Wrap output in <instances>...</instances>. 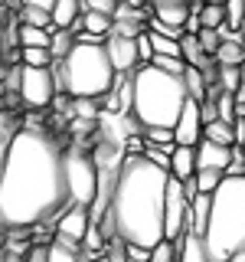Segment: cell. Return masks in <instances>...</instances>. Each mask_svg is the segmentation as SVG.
Wrapping results in <instances>:
<instances>
[{
    "label": "cell",
    "mask_w": 245,
    "mask_h": 262,
    "mask_svg": "<svg viewBox=\"0 0 245 262\" xmlns=\"http://www.w3.org/2000/svg\"><path fill=\"white\" fill-rule=\"evenodd\" d=\"M69 210L62 174V147L43 128L16 131L0 170V226L27 229Z\"/></svg>",
    "instance_id": "cell-1"
},
{
    "label": "cell",
    "mask_w": 245,
    "mask_h": 262,
    "mask_svg": "<svg viewBox=\"0 0 245 262\" xmlns=\"http://www.w3.org/2000/svg\"><path fill=\"white\" fill-rule=\"evenodd\" d=\"M167 170L154 167L144 154H128L114 177L111 200L98 233L125 246L154 249L163 239V187Z\"/></svg>",
    "instance_id": "cell-2"
},
{
    "label": "cell",
    "mask_w": 245,
    "mask_h": 262,
    "mask_svg": "<svg viewBox=\"0 0 245 262\" xmlns=\"http://www.w3.org/2000/svg\"><path fill=\"white\" fill-rule=\"evenodd\" d=\"M209 262H245V177H223L203 229Z\"/></svg>",
    "instance_id": "cell-3"
},
{
    "label": "cell",
    "mask_w": 245,
    "mask_h": 262,
    "mask_svg": "<svg viewBox=\"0 0 245 262\" xmlns=\"http://www.w3.org/2000/svg\"><path fill=\"white\" fill-rule=\"evenodd\" d=\"M183 102V79L167 76L154 66H137L131 72V115L141 128H174Z\"/></svg>",
    "instance_id": "cell-4"
},
{
    "label": "cell",
    "mask_w": 245,
    "mask_h": 262,
    "mask_svg": "<svg viewBox=\"0 0 245 262\" xmlns=\"http://www.w3.org/2000/svg\"><path fill=\"white\" fill-rule=\"evenodd\" d=\"M114 69L102 43H76L62 59V92L72 98H102L111 92Z\"/></svg>",
    "instance_id": "cell-5"
},
{
    "label": "cell",
    "mask_w": 245,
    "mask_h": 262,
    "mask_svg": "<svg viewBox=\"0 0 245 262\" xmlns=\"http://www.w3.org/2000/svg\"><path fill=\"white\" fill-rule=\"evenodd\" d=\"M62 174H65V193L69 207H92L98 200V164L79 147L62 151Z\"/></svg>",
    "instance_id": "cell-6"
},
{
    "label": "cell",
    "mask_w": 245,
    "mask_h": 262,
    "mask_svg": "<svg viewBox=\"0 0 245 262\" xmlns=\"http://www.w3.org/2000/svg\"><path fill=\"white\" fill-rule=\"evenodd\" d=\"M186 233H190V200L183 196V184L167 177V187H163V239L177 243Z\"/></svg>",
    "instance_id": "cell-7"
},
{
    "label": "cell",
    "mask_w": 245,
    "mask_h": 262,
    "mask_svg": "<svg viewBox=\"0 0 245 262\" xmlns=\"http://www.w3.org/2000/svg\"><path fill=\"white\" fill-rule=\"evenodd\" d=\"M20 102L30 105V108H46L56 95V85H53V72L49 69H27L20 66Z\"/></svg>",
    "instance_id": "cell-8"
},
{
    "label": "cell",
    "mask_w": 245,
    "mask_h": 262,
    "mask_svg": "<svg viewBox=\"0 0 245 262\" xmlns=\"http://www.w3.org/2000/svg\"><path fill=\"white\" fill-rule=\"evenodd\" d=\"M174 147H196L203 141V121H200V102L186 98L174 121Z\"/></svg>",
    "instance_id": "cell-9"
},
{
    "label": "cell",
    "mask_w": 245,
    "mask_h": 262,
    "mask_svg": "<svg viewBox=\"0 0 245 262\" xmlns=\"http://www.w3.org/2000/svg\"><path fill=\"white\" fill-rule=\"evenodd\" d=\"M88 226H92V213L85 207H69L56 220V239L72 246V249H79L82 239H85V233H88Z\"/></svg>",
    "instance_id": "cell-10"
},
{
    "label": "cell",
    "mask_w": 245,
    "mask_h": 262,
    "mask_svg": "<svg viewBox=\"0 0 245 262\" xmlns=\"http://www.w3.org/2000/svg\"><path fill=\"white\" fill-rule=\"evenodd\" d=\"M229 161H232V147L212 144V141H200V144H196V170H223V174H226Z\"/></svg>",
    "instance_id": "cell-11"
},
{
    "label": "cell",
    "mask_w": 245,
    "mask_h": 262,
    "mask_svg": "<svg viewBox=\"0 0 245 262\" xmlns=\"http://www.w3.org/2000/svg\"><path fill=\"white\" fill-rule=\"evenodd\" d=\"M196 174V147H174L170 151V177L190 180Z\"/></svg>",
    "instance_id": "cell-12"
},
{
    "label": "cell",
    "mask_w": 245,
    "mask_h": 262,
    "mask_svg": "<svg viewBox=\"0 0 245 262\" xmlns=\"http://www.w3.org/2000/svg\"><path fill=\"white\" fill-rule=\"evenodd\" d=\"M151 16L163 27H174V30H183L186 16H190V4H157L151 10Z\"/></svg>",
    "instance_id": "cell-13"
},
{
    "label": "cell",
    "mask_w": 245,
    "mask_h": 262,
    "mask_svg": "<svg viewBox=\"0 0 245 262\" xmlns=\"http://www.w3.org/2000/svg\"><path fill=\"white\" fill-rule=\"evenodd\" d=\"M174 246H177V262H209L206 246H203V236L186 233V236H180Z\"/></svg>",
    "instance_id": "cell-14"
},
{
    "label": "cell",
    "mask_w": 245,
    "mask_h": 262,
    "mask_svg": "<svg viewBox=\"0 0 245 262\" xmlns=\"http://www.w3.org/2000/svg\"><path fill=\"white\" fill-rule=\"evenodd\" d=\"M76 16H82V0H56L53 10H49L53 30H69Z\"/></svg>",
    "instance_id": "cell-15"
},
{
    "label": "cell",
    "mask_w": 245,
    "mask_h": 262,
    "mask_svg": "<svg viewBox=\"0 0 245 262\" xmlns=\"http://www.w3.org/2000/svg\"><path fill=\"white\" fill-rule=\"evenodd\" d=\"M16 131H20L16 115L7 112V108H0V170H4V164H7V154H10V144H13Z\"/></svg>",
    "instance_id": "cell-16"
},
{
    "label": "cell",
    "mask_w": 245,
    "mask_h": 262,
    "mask_svg": "<svg viewBox=\"0 0 245 262\" xmlns=\"http://www.w3.org/2000/svg\"><path fill=\"white\" fill-rule=\"evenodd\" d=\"M183 89H186V98H193V102H203L206 98V89H209V79L203 76L200 69H193V66H186L183 69Z\"/></svg>",
    "instance_id": "cell-17"
},
{
    "label": "cell",
    "mask_w": 245,
    "mask_h": 262,
    "mask_svg": "<svg viewBox=\"0 0 245 262\" xmlns=\"http://www.w3.org/2000/svg\"><path fill=\"white\" fill-rule=\"evenodd\" d=\"M72 46H76V36H72L69 30H53V33H49V49H46V53H49L53 62H62L65 56L72 53Z\"/></svg>",
    "instance_id": "cell-18"
},
{
    "label": "cell",
    "mask_w": 245,
    "mask_h": 262,
    "mask_svg": "<svg viewBox=\"0 0 245 262\" xmlns=\"http://www.w3.org/2000/svg\"><path fill=\"white\" fill-rule=\"evenodd\" d=\"M212 62H216V66H232V69H242V66H245V46L242 43H219Z\"/></svg>",
    "instance_id": "cell-19"
},
{
    "label": "cell",
    "mask_w": 245,
    "mask_h": 262,
    "mask_svg": "<svg viewBox=\"0 0 245 262\" xmlns=\"http://www.w3.org/2000/svg\"><path fill=\"white\" fill-rule=\"evenodd\" d=\"M203 141H212V144H223V147H235L232 141V125L229 121H209V125H203Z\"/></svg>",
    "instance_id": "cell-20"
},
{
    "label": "cell",
    "mask_w": 245,
    "mask_h": 262,
    "mask_svg": "<svg viewBox=\"0 0 245 262\" xmlns=\"http://www.w3.org/2000/svg\"><path fill=\"white\" fill-rule=\"evenodd\" d=\"M82 33H88V36H95V39H105L111 33V16L85 10V13H82Z\"/></svg>",
    "instance_id": "cell-21"
},
{
    "label": "cell",
    "mask_w": 245,
    "mask_h": 262,
    "mask_svg": "<svg viewBox=\"0 0 245 262\" xmlns=\"http://www.w3.org/2000/svg\"><path fill=\"white\" fill-rule=\"evenodd\" d=\"M20 23L23 27H36V30L53 33V20H49V13L39 10V7H20Z\"/></svg>",
    "instance_id": "cell-22"
},
{
    "label": "cell",
    "mask_w": 245,
    "mask_h": 262,
    "mask_svg": "<svg viewBox=\"0 0 245 262\" xmlns=\"http://www.w3.org/2000/svg\"><path fill=\"white\" fill-rule=\"evenodd\" d=\"M223 13H226V30L239 33L245 27V0H226Z\"/></svg>",
    "instance_id": "cell-23"
},
{
    "label": "cell",
    "mask_w": 245,
    "mask_h": 262,
    "mask_svg": "<svg viewBox=\"0 0 245 262\" xmlns=\"http://www.w3.org/2000/svg\"><path fill=\"white\" fill-rule=\"evenodd\" d=\"M223 170H196L193 174V184H196V193H206V196H212L216 193V187L223 184Z\"/></svg>",
    "instance_id": "cell-24"
},
{
    "label": "cell",
    "mask_w": 245,
    "mask_h": 262,
    "mask_svg": "<svg viewBox=\"0 0 245 262\" xmlns=\"http://www.w3.org/2000/svg\"><path fill=\"white\" fill-rule=\"evenodd\" d=\"M147 39H151V53L154 56H170V59H180V39L157 36V33H151V30H147Z\"/></svg>",
    "instance_id": "cell-25"
},
{
    "label": "cell",
    "mask_w": 245,
    "mask_h": 262,
    "mask_svg": "<svg viewBox=\"0 0 245 262\" xmlns=\"http://www.w3.org/2000/svg\"><path fill=\"white\" fill-rule=\"evenodd\" d=\"M144 144L147 147L174 151V131H170V128H144Z\"/></svg>",
    "instance_id": "cell-26"
},
{
    "label": "cell",
    "mask_w": 245,
    "mask_h": 262,
    "mask_svg": "<svg viewBox=\"0 0 245 262\" xmlns=\"http://www.w3.org/2000/svg\"><path fill=\"white\" fill-rule=\"evenodd\" d=\"M200 16V27L203 30H219V27H226V13H223V7H216V4H203V10L196 13Z\"/></svg>",
    "instance_id": "cell-27"
},
{
    "label": "cell",
    "mask_w": 245,
    "mask_h": 262,
    "mask_svg": "<svg viewBox=\"0 0 245 262\" xmlns=\"http://www.w3.org/2000/svg\"><path fill=\"white\" fill-rule=\"evenodd\" d=\"M46 262H79V249H72V246H65L59 239H53L46 246Z\"/></svg>",
    "instance_id": "cell-28"
},
{
    "label": "cell",
    "mask_w": 245,
    "mask_h": 262,
    "mask_svg": "<svg viewBox=\"0 0 245 262\" xmlns=\"http://www.w3.org/2000/svg\"><path fill=\"white\" fill-rule=\"evenodd\" d=\"M49 53L46 49H20V66L27 69H49Z\"/></svg>",
    "instance_id": "cell-29"
},
{
    "label": "cell",
    "mask_w": 245,
    "mask_h": 262,
    "mask_svg": "<svg viewBox=\"0 0 245 262\" xmlns=\"http://www.w3.org/2000/svg\"><path fill=\"white\" fill-rule=\"evenodd\" d=\"M196 43H200L203 56L212 59V56H216V49H219V33L216 30H200V33H196Z\"/></svg>",
    "instance_id": "cell-30"
},
{
    "label": "cell",
    "mask_w": 245,
    "mask_h": 262,
    "mask_svg": "<svg viewBox=\"0 0 245 262\" xmlns=\"http://www.w3.org/2000/svg\"><path fill=\"white\" fill-rule=\"evenodd\" d=\"M147 262H177V246H174V243H167V239H160V243L151 249Z\"/></svg>",
    "instance_id": "cell-31"
},
{
    "label": "cell",
    "mask_w": 245,
    "mask_h": 262,
    "mask_svg": "<svg viewBox=\"0 0 245 262\" xmlns=\"http://www.w3.org/2000/svg\"><path fill=\"white\" fill-rule=\"evenodd\" d=\"M114 7H118V0H82V13L92 10V13H102V16H111Z\"/></svg>",
    "instance_id": "cell-32"
},
{
    "label": "cell",
    "mask_w": 245,
    "mask_h": 262,
    "mask_svg": "<svg viewBox=\"0 0 245 262\" xmlns=\"http://www.w3.org/2000/svg\"><path fill=\"white\" fill-rule=\"evenodd\" d=\"M134 49H137V66H151L154 53H151V39H147V30L134 39Z\"/></svg>",
    "instance_id": "cell-33"
},
{
    "label": "cell",
    "mask_w": 245,
    "mask_h": 262,
    "mask_svg": "<svg viewBox=\"0 0 245 262\" xmlns=\"http://www.w3.org/2000/svg\"><path fill=\"white\" fill-rule=\"evenodd\" d=\"M76 115H82V118H95V105L88 102V98H76Z\"/></svg>",
    "instance_id": "cell-34"
},
{
    "label": "cell",
    "mask_w": 245,
    "mask_h": 262,
    "mask_svg": "<svg viewBox=\"0 0 245 262\" xmlns=\"http://www.w3.org/2000/svg\"><path fill=\"white\" fill-rule=\"evenodd\" d=\"M23 262H46V246H30Z\"/></svg>",
    "instance_id": "cell-35"
},
{
    "label": "cell",
    "mask_w": 245,
    "mask_h": 262,
    "mask_svg": "<svg viewBox=\"0 0 245 262\" xmlns=\"http://www.w3.org/2000/svg\"><path fill=\"white\" fill-rule=\"evenodd\" d=\"M53 4H56V0H27V7H39V10H53Z\"/></svg>",
    "instance_id": "cell-36"
},
{
    "label": "cell",
    "mask_w": 245,
    "mask_h": 262,
    "mask_svg": "<svg viewBox=\"0 0 245 262\" xmlns=\"http://www.w3.org/2000/svg\"><path fill=\"white\" fill-rule=\"evenodd\" d=\"M144 4H151V7H157V4H190V0H144Z\"/></svg>",
    "instance_id": "cell-37"
},
{
    "label": "cell",
    "mask_w": 245,
    "mask_h": 262,
    "mask_svg": "<svg viewBox=\"0 0 245 262\" xmlns=\"http://www.w3.org/2000/svg\"><path fill=\"white\" fill-rule=\"evenodd\" d=\"M121 4H128V7H134V10H141V7H144V0H121Z\"/></svg>",
    "instance_id": "cell-38"
},
{
    "label": "cell",
    "mask_w": 245,
    "mask_h": 262,
    "mask_svg": "<svg viewBox=\"0 0 245 262\" xmlns=\"http://www.w3.org/2000/svg\"><path fill=\"white\" fill-rule=\"evenodd\" d=\"M0 30H4V23H0ZM0 59H4V39H0Z\"/></svg>",
    "instance_id": "cell-39"
},
{
    "label": "cell",
    "mask_w": 245,
    "mask_h": 262,
    "mask_svg": "<svg viewBox=\"0 0 245 262\" xmlns=\"http://www.w3.org/2000/svg\"><path fill=\"white\" fill-rule=\"evenodd\" d=\"M206 4H216V7H223V4H226V0H206Z\"/></svg>",
    "instance_id": "cell-40"
},
{
    "label": "cell",
    "mask_w": 245,
    "mask_h": 262,
    "mask_svg": "<svg viewBox=\"0 0 245 262\" xmlns=\"http://www.w3.org/2000/svg\"><path fill=\"white\" fill-rule=\"evenodd\" d=\"M4 4H10V0H0V7H4Z\"/></svg>",
    "instance_id": "cell-41"
}]
</instances>
